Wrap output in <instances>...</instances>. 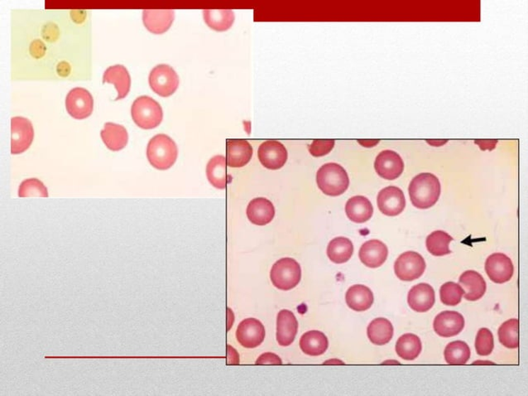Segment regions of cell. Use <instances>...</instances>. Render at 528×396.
<instances>
[{"label":"cell","mask_w":528,"mask_h":396,"mask_svg":"<svg viewBox=\"0 0 528 396\" xmlns=\"http://www.w3.org/2000/svg\"><path fill=\"white\" fill-rule=\"evenodd\" d=\"M66 108L73 118L84 120L91 116L94 109V99L85 88L76 87L68 93Z\"/></svg>","instance_id":"8"},{"label":"cell","mask_w":528,"mask_h":396,"mask_svg":"<svg viewBox=\"0 0 528 396\" xmlns=\"http://www.w3.org/2000/svg\"><path fill=\"white\" fill-rule=\"evenodd\" d=\"M464 291L462 287L454 282H447L440 290V297L442 304L447 306H456L461 304Z\"/></svg>","instance_id":"36"},{"label":"cell","mask_w":528,"mask_h":396,"mask_svg":"<svg viewBox=\"0 0 528 396\" xmlns=\"http://www.w3.org/2000/svg\"><path fill=\"white\" fill-rule=\"evenodd\" d=\"M433 327L437 334L442 337H452L463 331L464 319L456 311H443L435 317Z\"/></svg>","instance_id":"15"},{"label":"cell","mask_w":528,"mask_h":396,"mask_svg":"<svg viewBox=\"0 0 528 396\" xmlns=\"http://www.w3.org/2000/svg\"><path fill=\"white\" fill-rule=\"evenodd\" d=\"M377 203L381 213L386 216L396 217L403 212L406 207L405 196L399 188L390 186L380 191Z\"/></svg>","instance_id":"12"},{"label":"cell","mask_w":528,"mask_h":396,"mask_svg":"<svg viewBox=\"0 0 528 396\" xmlns=\"http://www.w3.org/2000/svg\"><path fill=\"white\" fill-rule=\"evenodd\" d=\"M474 143L480 146L481 150H493L498 144V140H476Z\"/></svg>","instance_id":"41"},{"label":"cell","mask_w":528,"mask_h":396,"mask_svg":"<svg viewBox=\"0 0 528 396\" xmlns=\"http://www.w3.org/2000/svg\"><path fill=\"white\" fill-rule=\"evenodd\" d=\"M374 169L381 178L394 180L403 174L404 163L398 153L393 150H384L376 158Z\"/></svg>","instance_id":"13"},{"label":"cell","mask_w":528,"mask_h":396,"mask_svg":"<svg viewBox=\"0 0 528 396\" xmlns=\"http://www.w3.org/2000/svg\"><path fill=\"white\" fill-rule=\"evenodd\" d=\"M369 339L374 345L383 346L388 344L394 336V326L387 319L378 317L372 322L367 329Z\"/></svg>","instance_id":"28"},{"label":"cell","mask_w":528,"mask_h":396,"mask_svg":"<svg viewBox=\"0 0 528 396\" xmlns=\"http://www.w3.org/2000/svg\"><path fill=\"white\" fill-rule=\"evenodd\" d=\"M389 256V249L379 239H371L362 244L359 256L362 263L369 268L383 266Z\"/></svg>","instance_id":"18"},{"label":"cell","mask_w":528,"mask_h":396,"mask_svg":"<svg viewBox=\"0 0 528 396\" xmlns=\"http://www.w3.org/2000/svg\"><path fill=\"white\" fill-rule=\"evenodd\" d=\"M236 337L243 348L256 349L262 344L265 337V329L258 319H244L238 326Z\"/></svg>","instance_id":"14"},{"label":"cell","mask_w":528,"mask_h":396,"mask_svg":"<svg viewBox=\"0 0 528 396\" xmlns=\"http://www.w3.org/2000/svg\"><path fill=\"white\" fill-rule=\"evenodd\" d=\"M426 267V261L419 253L407 251L395 261L394 271L399 280L413 281L423 275Z\"/></svg>","instance_id":"7"},{"label":"cell","mask_w":528,"mask_h":396,"mask_svg":"<svg viewBox=\"0 0 528 396\" xmlns=\"http://www.w3.org/2000/svg\"><path fill=\"white\" fill-rule=\"evenodd\" d=\"M354 253V244L350 239L336 237L327 247V256L335 264H344L350 260Z\"/></svg>","instance_id":"32"},{"label":"cell","mask_w":528,"mask_h":396,"mask_svg":"<svg viewBox=\"0 0 528 396\" xmlns=\"http://www.w3.org/2000/svg\"><path fill=\"white\" fill-rule=\"evenodd\" d=\"M486 271L493 283H505L511 280L515 266L511 259L505 254L495 253L487 259Z\"/></svg>","instance_id":"11"},{"label":"cell","mask_w":528,"mask_h":396,"mask_svg":"<svg viewBox=\"0 0 528 396\" xmlns=\"http://www.w3.org/2000/svg\"><path fill=\"white\" fill-rule=\"evenodd\" d=\"M495 349V339L492 332L483 327L478 330L476 339V349L478 356H487L492 353Z\"/></svg>","instance_id":"38"},{"label":"cell","mask_w":528,"mask_h":396,"mask_svg":"<svg viewBox=\"0 0 528 396\" xmlns=\"http://www.w3.org/2000/svg\"><path fill=\"white\" fill-rule=\"evenodd\" d=\"M270 278L278 290H290L300 283L302 268L294 259L282 258L272 266Z\"/></svg>","instance_id":"5"},{"label":"cell","mask_w":528,"mask_h":396,"mask_svg":"<svg viewBox=\"0 0 528 396\" xmlns=\"http://www.w3.org/2000/svg\"><path fill=\"white\" fill-rule=\"evenodd\" d=\"M298 322L293 312L283 310L277 319V341L282 346H290L297 334Z\"/></svg>","instance_id":"20"},{"label":"cell","mask_w":528,"mask_h":396,"mask_svg":"<svg viewBox=\"0 0 528 396\" xmlns=\"http://www.w3.org/2000/svg\"><path fill=\"white\" fill-rule=\"evenodd\" d=\"M114 84L118 96L116 100L124 99L129 94L131 86V78L128 70L122 65L112 66L107 69L103 76V83Z\"/></svg>","instance_id":"25"},{"label":"cell","mask_w":528,"mask_h":396,"mask_svg":"<svg viewBox=\"0 0 528 396\" xmlns=\"http://www.w3.org/2000/svg\"><path fill=\"white\" fill-rule=\"evenodd\" d=\"M428 144L432 145V146H442L444 144L447 143V140H432V141H427Z\"/></svg>","instance_id":"43"},{"label":"cell","mask_w":528,"mask_h":396,"mask_svg":"<svg viewBox=\"0 0 528 396\" xmlns=\"http://www.w3.org/2000/svg\"><path fill=\"white\" fill-rule=\"evenodd\" d=\"M452 241V237L447 232L443 231L433 232L427 238V248L428 251L434 256H447L452 253L449 246Z\"/></svg>","instance_id":"34"},{"label":"cell","mask_w":528,"mask_h":396,"mask_svg":"<svg viewBox=\"0 0 528 396\" xmlns=\"http://www.w3.org/2000/svg\"><path fill=\"white\" fill-rule=\"evenodd\" d=\"M258 157L260 163L268 169L277 170L285 165L288 158L285 146L276 140H268L259 146Z\"/></svg>","instance_id":"10"},{"label":"cell","mask_w":528,"mask_h":396,"mask_svg":"<svg viewBox=\"0 0 528 396\" xmlns=\"http://www.w3.org/2000/svg\"><path fill=\"white\" fill-rule=\"evenodd\" d=\"M149 81L151 90L162 97L173 95L179 86L178 73L166 64L156 66L150 72Z\"/></svg>","instance_id":"6"},{"label":"cell","mask_w":528,"mask_h":396,"mask_svg":"<svg viewBox=\"0 0 528 396\" xmlns=\"http://www.w3.org/2000/svg\"><path fill=\"white\" fill-rule=\"evenodd\" d=\"M226 159L222 155L214 156L207 166V176L210 184L218 189H224L229 182Z\"/></svg>","instance_id":"29"},{"label":"cell","mask_w":528,"mask_h":396,"mask_svg":"<svg viewBox=\"0 0 528 396\" xmlns=\"http://www.w3.org/2000/svg\"><path fill=\"white\" fill-rule=\"evenodd\" d=\"M21 198L42 197L47 198V188L40 180L29 179L24 180L18 190Z\"/></svg>","instance_id":"37"},{"label":"cell","mask_w":528,"mask_h":396,"mask_svg":"<svg viewBox=\"0 0 528 396\" xmlns=\"http://www.w3.org/2000/svg\"><path fill=\"white\" fill-rule=\"evenodd\" d=\"M359 143L366 148H372L379 143V140H358Z\"/></svg>","instance_id":"42"},{"label":"cell","mask_w":528,"mask_h":396,"mask_svg":"<svg viewBox=\"0 0 528 396\" xmlns=\"http://www.w3.org/2000/svg\"><path fill=\"white\" fill-rule=\"evenodd\" d=\"M280 356L275 353H267L262 354L256 361V365H282Z\"/></svg>","instance_id":"40"},{"label":"cell","mask_w":528,"mask_h":396,"mask_svg":"<svg viewBox=\"0 0 528 396\" xmlns=\"http://www.w3.org/2000/svg\"><path fill=\"white\" fill-rule=\"evenodd\" d=\"M175 18L173 9H144L143 21L148 30L154 34H163L172 26Z\"/></svg>","instance_id":"16"},{"label":"cell","mask_w":528,"mask_h":396,"mask_svg":"<svg viewBox=\"0 0 528 396\" xmlns=\"http://www.w3.org/2000/svg\"><path fill=\"white\" fill-rule=\"evenodd\" d=\"M247 217L253 224L265 226L275 218V208L267 198H254L248 205Z\"/></svg>","instance_id":"22"},{"label":"cell","mask_w":528,"mask_h":396,"mask_svg":"<svg viewBox=\"0 0 528 396\" xmlns=\"http://www.w3.org/2000/svg\"><path fill=\"white\" fill-rule=\"evenodd\" d=\"M459 285L464 291V299L469 301L481 300L486 292V282L485 278L474 271L464 272L459 278Z\"/></svg>","instance_id":"21"},{"label":"cell","mask_w":528,"mask_h":396,"mask_svg":"<svg viewBox=\"0 0 528 396\" xmlns=\"http://www.w3.org/2000/svg\"><path fill=\"white\" fill-rule=\"evenodd\" d=\"M178 155L177 145L167 135H155L147 147V157L150 164L159 170L172 168L177 161Z\"/></svg>","instance_id":"2"},{"label":"cell","mask_w":528,"mask_h":396,"mask_svg":"<svg viewBox=\"0 0 528 396\" xmlns=\"http://www.w3.org/2000/svg\"><path fill=\"white\" fill-rule=\"evenodd\" d=\"M518 327L520 322L517 319L507 320L500 326L498 331V339L501 344L508 349H516L520 346L518 339Z\"/></svg>","instance_id":"35"},{"label":"cell","mask_w":528,"mask_h":396,"mask_svg":"<svg viewBox=\"0 0 528 396\" xmlns=\"http://www.w3.org/2000/svg\"><path fill=\"white\" fill-rule=\"evenodd\" d=\"M101 135L107 148L115 152L125 149L128 144V132L124 126L120 125L106 123L104 130L101 132Z\"/></svg>","instance_id":"26"},{"label":"cell","mask_w":528,"mask_h":396,"mask_svg":"<svg viewBox=\"0 0 528 396\" xmlns=\"http://www.w3.org/2000/svg\"><path fill=\"white\" fill-rule=\"evenodd\" d=\"M328 346V339L320 331H309L301 337L300 348L308 356H318L324 354Z\"/></svg>","instance_id":"27"},{"label":"cell","mask_w":528,"mask_h":396,"mask_svg":"<svg viewBox=\"0 0 528 396\" xmlns=\"http://www.w3.org/2000/svg\"><path fill=\"white\" fill-rule=\"evenodd\" d=\"M395 349L399 358L406 361H413L422 353V341L417 335L406 334L399 337Z\"/></svg>","instance_id":"31"},{"label":"cell","mask_w":528,"mask_h":396,"mask_svg":"<svg viewBox=\"0 0 528 396\" xmlns=\"http://www.w3.org/2000/svg\"><path fill=\"white\" fill-rule=\"evenodd\" d=\"M328 363H334V365H344L345 364L343 361H340L338 360H330L328 361H326L324 364L326 365Z\"/></svg>","instance_id":"44"},{"label":"cell","mask_w":528,"mask_h":396,"mask_svg":"<svg viewBox=\"0 0 528 396\" xmlns=\"http://www.w3.org/2000/svg\"><path fill=\"white\" fill-rule=\"evenodd\" d=\"M408 305L413 311L427 312L436 302L434 288L426 283H420L411 288L408 296Z\"/></svg>","instance_id":"17"},{"label":"cell","mask_w":528,"mask_h":396,"mask_svg":"<svg viewBox=\"0 0 528 396\" xmlns=\"http://www.w3.org/2000/svg\"><path fill=\"white\" fill-rule=\"evenodd\" d=\"M132 118L134 123L144 130H151L162 123V107L153 98L143 96L134 101L131 108Z\"/></svg>","instance_id":"4"},{"label":"cell","mask_w":528,"mask_h":396,"mask_svg":"<svg viewBox=\"0 0 528 396\" xmlns=\"http://www.w3.org/2000/svg\"><path fill=\"white\" fill-rule=\"evenodd\" d=\"M335 141L333 140H314L308 147L309 152L314 157H322L328 154L335 147Z\"/></svg>","instance_id":"39"},{"label":"cell","mask_w":528,"mask_h":396,"mask_svg":"<svg viewBox=\"0 0 528 396\" xmlns=\"http://www.w3.org/2000/svg\"><path fill=\"white\" fill-rule=\"evenodd\" d=\"M203 16L205 23L217 32L228 30L234 21V13L229 9H205Z\"/></svg>","instance_id":"30"},{"label":"cell","mask_w":528,"mask_h":396,"mask_svg":"<svg viewBox=\"0 0 528 396\" xmlns=\"http://www.w3.org/2000/svg\"><path fill=\"white\" fill-rule=\"evenodd\" d=\"M408 192L411 202L415 208L428 209L437 203L442 186L437 176L423 173L415 176L412 180Z\"/></svg>","instance_id":"1"},{"label":"cell","mask_w":528,"mask_h":396,"mask_svg":"<svg viewBox=\"0 0 528 396\" xmlns=\"http://www.w3.org/2000/svg\"><path fill=\"white\" fill-rule=\"evenodd\" d=\"M253 148L247 140H229L226 145V163L231 168H242L252 159Z\"/></svg>","instance_id":"19"},{"label":"cell","mask_w":528,"mask_h":396,"mask_svg":"<svg viewBox=\"0 0 528 396\" xmlns=\"http://www.w3.org/2000/svg\"><path fill=\"white\" fill-rule=\"evenodd\" d=\"M11 153L19 154L31 146L34 138V130L31 121L23 117L11 119Z\"/></svg>","instance_id":"9"},{"label":"cell","mask_w":528,"mask_h":396,"mask_svg":"<svg viewBox=\"0 0 528 396\" xmlns=\"http://www.w3.org/2000/svg\"><path fill=\"white\" fill-rule=\"evenodd\" d=\"M316 183L326 195L337 197L349 188L350 179L345 169L338 164L329 163L321 166L316 174Z\"/></svg>","instance_id":"3"},{"label":"cell","mask_w":528,"mask_h":396,"mask_svg":"<svg viewBox=\"0 0 528 396\" xmlns=\"http://www.w3.org/2000/svg\"><path fill=\"white\" fill-rule=\"evenodd\" d=\"M345 301L352 310L364 312L372 307L374 293L370 288L363 285H355L346 292Z\"/></svg>","instance_id":"24"},{"label":"cell","mask_w":528,"mask_h":396,"mask_svg":"<svg viewBox=\"0 0 528 396\" xmlns=\"http://www.w3.org/2000/svg\"><path fill=\"white\" fill-rule=\"evenodd\" d=\"M345 213L350 221L361 224L368 222L372 217L374 208L369 200L364 196H355L347 202Z\"/></svg>","instance_id":"23"},{"label":"cell","mask_w":528,"mask_h":396,"mask_svg":"<svg viewBox=\"0 0 528 396\" xmlns=\"http://www.w3.org/2000/svg\"><path fill=\"white\" fill-rule=\"evenodd\" d=\"M469 346L463 341H454L449 344L444 351V360L449 365H466L471 358Z\"/></svg>","instance_id":"33"}]
</instances>
